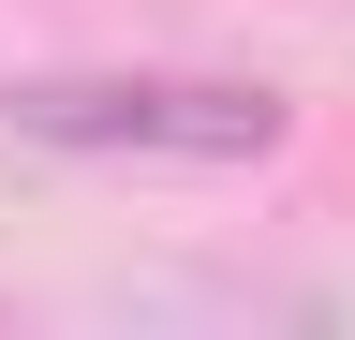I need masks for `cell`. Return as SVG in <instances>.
<instances>
[{
  "label": "cell",
  "mask_w": 355,
  "mask_h": 340,
  "mask_svg": "<svg viewBox=\"0 0 355 340\" xmlns=\"http://www.w3.org/2000/svg\"><path fill=\"white\" fill-rule=\"evenodd\" d=\"M0 118L30 148H89V163H266L296 134V104L252 74H15Z\"/></svg>",
  "instance_id": "1"
}]
</instances>
